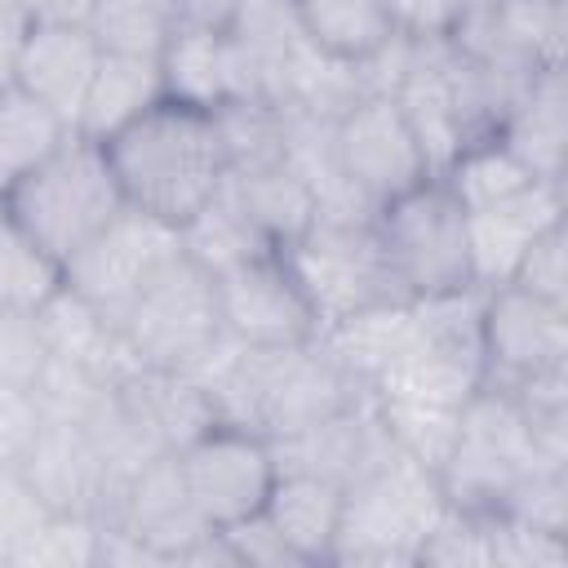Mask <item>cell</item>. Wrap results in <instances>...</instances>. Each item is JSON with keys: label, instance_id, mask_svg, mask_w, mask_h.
Segmentation results:
<instances>
[{"label": "cell", "instance_id": "cell-1", "mask_svg": "<svg viewBox=\"0 0 568 568\" xmlns=\"http://www.w3.org/2000/svg\"><path fill=\"white\" fill-rule=\"evenodd\" d=\"M102 151L124 191V204L169 226H182L191 213H200L226 182V155L213 111L178 102L169 93L138 120L115 129Z\"/></svg>", "mask_w": 568, "mask_h": 568}, {"label": "cell", "instance_id": "cell-2", "mask_svg": "<svg viewBox=\"0 0 568 568\" xmlns=\"http://www.w3.org/2000/svg\"><path fill=\"white\" fill-rule=\"evenodd\" d=\"M0 209L18 226H27L40 248L67 262L129 204H124V191L111 173L102 142L71 133L49 160H40L27 178H18L0 195Z\"/></svg>", "mask_w": 568, "mask_h": 568}, {"label": "cell", "instance_id": "cell-19", "mask_svg": "<svg viewBox=\"0 0 568 568\" xmlns=\"http://www.w3.org/2000/svg\"><path fill=\"white\" fill-rule=\"evenodd\" d=\"M36 324H40V337L49 346V359H67V364H80L89 373H98L102 382L120 386L129 373H138V355L129 351L124 333L98 311L89 306L75 288L58 284L40 306H36Z\"/></svg>", "mask_w": 568, "mask_h": 568}, {"label": "cell", "instance_id": "cell-4", "mask_svg": "<svg viewBox=\"0 0 568 568\" xmlns=\"http://www.w3.org/2000/svg\"><path fill=\"white\" fill-rule=\"evenodd\" d=\"M373 235L395 275V288L413 297H439L457 288H475L470 280V244H466V209L444 182V173L422 178L373 213Z\"/></svg>", "mask_w": 568, "mask_h": 568}, {"label": "cell", "instance_id": "cell-3", "mask_svg": "<svg viewBox=\"0 0 568 568\" xmlns=\"http://www.w3.org/2000/svg\"><path fill=\"white\" fill-rule=\"evenodd\" d=\"M448 510L439 475L399 448L346 484L328 564H417L426 532Z\"/></svg>", "mask_w": 568, "mask_h": 568}, {"label": "cell", "instance_id": "cell-41", "mask_svg": "<svg viewBox=\"0 0 568 568\" xmlns=\"http://www.w3.org/2000/svg\"><path fill=\"white\" fill-rule=\"evenodd\" d=\"M36 22H84L89 27V13H93V0H27Z\"/></svg>", "mask_w": 568, "mask_h": 568}, {"label": "cell", "instance_id": "cell-37", "mask_svg": "<svg viewBox=\"0 0 568 568\" xmlns=\"http://www.w3.org/2000/svg\"><path fill=\"white\" fill-rule=\"evenodd\" d=\"M506 284H519L537 297H550V302H564L568 297V266H564V217L550 222L519 257L515 275Z\"/></svg>", "mask_w": 568, "mask_h": 568}, {"label": "cell", "instance_id": "cell-30", "mask_svg": "<svg viewBox=\"0 0 568 568\" xmlns=\"http://www.w3.org/2000/svg\"><path fill=\"white\" fill-rule=\"evenodd\" d=\"M377 404V417L390 435V444L413 457L417 466L435 470L444 466L453 439H457V422H462V408H448V404H422V399H390V395H373Z\"/></svg>", "mask_w": 568, "mask_h": 568}, {"label": "cell", "instance_id": "cell-14", "mask_svg": "<svg viewBox=\"0 0 568 568\" xmlns=\"http://www.w3.org/2000/svg\"><path fill=\"white\" fill-rule=\"evenodd\" d=\"M164 93L204 111H217L240 98H262L257 67L248 49L235 40V31H204V27H178L160 53Z\"/></svg>", "mask_w": 568, "mask_h": 568}, {"label": "cell", "instance_id": "cell-9", "mask_svg": "<svg viewBox=\"0 0 568 568\" xmlns=\"http://www.w3.org/2000/svg\"><path fill=\"white\" fill-rule=\"evenodd\" d=\"M178 253H182L178 226H169L151 213H138V209H124L80 253H71L62 262V284L75 288L89 306H98L120 328V320L129 315L138 293Z\"/></svg>", "mask_w": 568, "mask_h": 568}, {"label": "cell", "instance_id": "cell-34", "mask_svg": "<svg viewBox=\"0 0 568 568\" xmlns=\"http://www.w3.org/2000/svg\"><path fill=\"white\" fill-rule=\"evenodd\" d=\"M49 515L53 510L31 488V479L18 466H0V564H18V555L36 541Z\"/></svg>", "mask_w": 568, "mask_h": 568}, {"label": "cell", "instance_id": "cell-8", "mask_svg": "<svg viewBox=\"0 0 568 568\" xmlns=\"http://www.w3.org/2000/svg\"><path fill=\"white\" fill-rule=\"evenodd\" d=\"M173 457H178L182 484L209 528H231V524L257 515L280 479L271 439L248 426H235V422H213L204 435H195Z\"/></svg>", "mask_w": 568, "mask_h": 568}, {"label": "cell", "instance_id": "cell-38", "mask_svg": "<svg viewBox=\"0 0 568 568\" xmlns=\"http://www.w3.org/2000/svg\"><path fill=\"white\" fill-rule=\"evenodd\" d=\"M44 417L31 390H9L0 386V466H18L27 448L36 444Z\"/></svg>", "mask_w": 568, "mask_h": 568}, {"label": "cell", "instance_id": "cell-16", "mask_svg": "<svg viewBox=\"0 0 568 568\" xmlns=\"http://www.w3.org/2000/svg\"><path fill=\"white\" fill-rule=\"evenodd\" d=\"M564 217V182H537L515 200L466 209V244H470V280L475 288H497L515 275L524 248Z\"/></svg>", "mask_w": 568, "mask_h": 568}, {"label": "cell", "instance_id": "cell-29", "mask_svg": "<svg viewBox=\"0 0 568 568\" xmlns=\"http://www.w3.org/2000/svg\"><path fill=\"white\" fill-rule=\"evenodd\" d=\"M444 182L453 186V195L462 200V209H488V204H501V200L524 195L528 186H537L546 178H537L501 138H484V142L466 146L444 169Z\"/></svg>", "mask_w": 568, "mask_h": 568}, {"label": "cell", "instance_id": "cell-25", "mask_svg": "<svg viewBox=\"0 0 568 568\" xmlns=\"http://www.w3.org/2000/svg\"><path fill=\"white\" fill-rule=\"evenodd\" d=\"M178 244L209 275H222V271H231L257 253H271V240L257 231V222L248 217V209L240 204V195L226 182L217 186V195L200 213H191L178 226Z\"/></svg>", "mask_w": 568, "mask_h": 568}, {"label": "cell", "instance_id": "cell-6", "mask_svg": "<svg viewBox=\"0 0 568 568\" xmlns=\"http://www.w3.org/2000/svg\"><path fill=\"white\" fill-rule=\"evenodd\" d=\"M120 333L146 368H195L222 337L213 275L195 266L186 253H178L138 293V302L120 320Z\"/></svg>", "mask_w": 568, "mask_h": 568}, {"label": "cell", "instance_id": "cell-32", "mask_svg": "<svg viewBox=\"0 0 568 568\" xmlns=\"http://www.w3.org/2000/svg\"><path fill=\"white\" fill-rule=\"evenodd\" d=\"M62 284V262L0 209V306L36 311Z\"/></svg>", "mask_w": 568, "mask_h": 568}, {"label": "cell", "instance_id": "cell-35", "mask_svg": "<svg viewBox=\"0 0 568 568\" xmlns=\"http://www.w3.org/2000/svg\"><path fill=\"white\" fill-rule=\"evenodd\" d=\"M49 364V346L40 337L36 311L0 306V386L31 390Z\"/></svg>", "mask_w": 568, "mask_h": 568}, {"label": "cell", "instance_id": "cell-26", "mask_svg": "<svg viewBox=\"0 0 568 568\" xmlns=\"http://www.w3.org/2000/svg\"><path fill=\"white\" fill-rule=\"evenodd\" d=\"M226 186L240 195V204L271 240V248H288L315 222V195L288 160L257 173H226Z\"/></svg>", "mask_w": 568, "mask_h": 568}, {"label": "cell", "instance_id": "cell-12", "mask_svg": "<svg viewBox=\"0 0 568 568\" xmlns=\"http://www.w3.org/2000/svg\"><path fill=\"white\" fill-rule=\"evenodd\" d=\"M213 288H217L222 333L244 346L280 351L320 337V315L280 248L213 275Z\"/></svg>", "mask_w": 568, "mask_h": 568}, {"label": "cell", "instance_id": "cell-21", "mask_svg": "<svg viewBox=\"0 0 568 568\" xmlns=\"http://www.w3.org/2000/svg\"><path fill=\"white\" fill-rule=\"evenodd\" d=\"M342 497H346V488L324 475L280 470L262 515L280 532V541L293 550L297 564H328L337 524H342Z\"/></svg>", "mask_w": 568, "mask_h": 568}, {"label": "cell", "instance_id": "cell-10", "mask_svg": "<svg viewBox=\"0 0 568 568\" xmlns=\"http://www.w3.org/2000/svg\"><path fill=\"white\" fill-rule=\"evenodd\" d=\"M333 160L346 178V186L377 213L399 191L417 186L435 169L426 164L399 102L390 93H364L355 98L328 129Z\"/></svg>", "mask_w": 568, "mask_h": 568}, {"label": "cell", "instance_id": "cell-5", "mask_svg": "<svg viewBox=\"0 0 568 568\" xmlns=\"http://www.w3.org/2000/svg\"><path fill=\"white\" fill-rule=\"evenodd\" d=\"M532 470H555V466L537 462L532 426L524 408L506 390L479 386L462 404L457 439L439 466V488L448 506L470 515H497Z\"/></svg>", "mask_w": 568, "mask_h": 568}, {"label": "cell", "instance_id": "cell-24", "mask_svg": "<svg viewBox=\"0 0 568 568\" xmlns=\"http://www.w3.org/2000/svg\"><path fill=\"white\" fill-rule=\"evenodd\" d=\"M164 98V75H160V58H142V53H106L89 80L84 106L75 115V133L106 142L115 129H124L129 120H138L151 102Z\"/></svg>", "mask_w": 568, "mask_h": 568}, {"label": "cell", "instance_id": "cell-22", "mask_svg": "<svg viewBox=\"0 0 568 568\" xmlns=\"http://www.w3.org/2000/svg\"><path fill=\"white\" fill-rule=\"evenodd\" d=\"M293 18L315 53L346 67H364L399 36L390 0H293Z\"/></svg>", "mask_w": 568, "mask_h": 568}, {"label": "cell", "instance_id": "cell-36", "mask_svg": "<svg viewBox=\"0 0 568 568\" xmlns=\"http://www.w3.org/2000/svg\"><path fill=\"white\" fill-rule=\"evenodd\" d=\"M488 541H493V564L510 568H555L568 564V537L532 528L510 515H488Z\"/></svg>", "mask_w": 568, "mask_h": 568}, {"label": "cell", "instance_id": "cell-13", "mask_svg": "<svg viewBox=\"0 0 568 568\" xmlns=\"http://www.w3.org/2000/svg\"><path fill=\"white\" fill-rule=\"evenodd\" d=\"M102 524L129 532L133 541H142L160 564H182L191 555V546H200L213 528L204 524V515L195 510L178 457L160 453L146 466H138L111 497Z\"/></svg>", "mask_w": 568, "mask_h": 568}, {"label": "cell", "instance_id": "cell-33", "mask_svg": "<svg viewBox=\"0 0 568 568\" xmlns=\"http://www.w3.org/2000/svg\"><path fill=\"white\" fill-rule=\"evenodd\" d=\"M102 550V519L80 510H53L36 541L18 555V564H53V568H84L98 564Z\"/></svg>", "mask_w": 568, "mask_h": 568}, {"label": "cell", "instance_id": "cell-31", "mask_svg": "<svg viewBox=\"0 0 568 568\" xmlns=\"http://www.w3.org/2000/svg\"><path fill=\"white\" fill-rule=\"evenodd\" d=\"M89 31L106 53L160 58L178 31V18L169 0H93Z\"/></svg>", "mask_w": 568, "mask_h": 568}, {"label": "cell", "instance_id": "cell-7", "mask_svg": "<svg viewBox=\"0 0 568 568\" xmlns=\"http://www.w3.org/2000/svg\"><path fill=\"white\" fill-rule=\"evenodd\" d=\"M302 280L320 328L377 306V302H408L395 288V275L382 257V244L368 222H342V217H315L306 235H297L288 248H280Z\"/></svg>", "mask_w": 568, "mask_h": 568}, {"label": "cell", "instance_id": "cell-15", "mask_svg": "<svg viewBox=\"0 0 568 568\" xmlns=\"http://www.w3.org/2000/svg\"><path fill=\"white\" fill-rule=\"evenodd\" d=\"M18 470L31 479V488L44 497L49 510H80V515H106L115 497V479L106 462L98 457L93 439L80 426L67 422H44Z\"/></svg>", "mask_w": 568, "mask_h": 568}, {"label": "cell", "instance_id": "cell-39", "mask_svg": "<svg viewBox=\"0 0 568 568\" xmlns=\"http://www.w3.org/2000/svg\"><path fill=\"white\" fill-rule=\"evenodd\" d=\"M31 27H36V13L27 0H0V89L13 84V71L27 49Z\"/></svg>", "mask_w": 568, "mask_h": 568}, {"label": "cell", "instance_id": "cell-17", "mask_svg": "<svg viewBox=\"0 0 568 568\" xmlns=\"http://www.w3.org/2000/svg\"><path fill=\"white\" fill-rule=\"evenodd\" d=\"M98 62H102V44L84 22H36L18 58L13 84L40 98L44 106H53L75 129Z\"/></svg>", "mask_w": 568, "mask_h": 568}, {"label": "cell", "instance_id": "cell-18", "mask_svg": "<svg viewBox=\"0 0 568 568\" xmlns=\"http://www.w3.org/2000/svg\"><path fill=\"white\" fill-rule=\"evenodd\" d=\"M115 395H120V408L129 413V422L138 426V435L155 453H178L217 422L209 390L191 373H178V368L142 364L138 373H129L115 386Z\"/></svg>", "mask_w": 568, "mask_h": 568}, {"label": "cell", "instance_id": "cell-20", "mask_svg": "<svg viewBox=\"0 0 568 568\" xmlns=\"http://www.w3.org/2000/svg\"><path fill=\"white\" fill-rule=\"evenodd\" d=\"M568 93H564V67L532 71L515 84L501 142L546 182H564V138H568Z\"/></svg>", "mask_w": 568, "mask_h": 568}, {"label": "cell", "instance_id": "cell-11", "mask_svg": "<svg viewBox=\"0 0 568 568\" xmlns=\"http://www.w3.org/2000/svg\"><path fill=\"white\" fill-rule=\"evenodd\" d=\"M479 386H524L546 373H568V306L537 297L519 284L484 288L479 306Z\"/></svg>", "mask_w": 568, "mask_h": 568}, {"label": "cell", "instance_id": "cell-28", "mask_svg": "<svg viewBox=\"0 0 568 568\" xmlns=\"http://www.w3.org/2000/svg\"><path fill=\"white\" fill-rule=\"evenodd\" d=\"M217 133H222V155H226V173H257V169H275L288 160V124H284V106H275L271 98H240L213 111Z\"/></svg>", "mask_w": 568, "mask_h": 568}, {"label": "cell", "instance_id": "cell-27", "mask_svg": "<svg viewBox=\"0 0 568 568\" xmlns=\"http://www.w3.org/2000/svg\"><path fill=\"white\" fill-rule=\"evenodd\" d=\"M71 133L75 129L53 106H44L18 84H4L0 89V195L18 178H27L40 160H49Z\"/></svg>", "mask_w": 568, "mask_h": 568}, {"label": "cell", "instance_id": "cell-40", "mask_svg": "<svg viewBox=\"0 0 568 568\" xmlns=\"http://www.w3.org/2000/svg\"><path fill=\"white\" fill-rule=\"evenodd\" d=\"M178 27H204V31H226L240 13L244 0H169Z\"/></svg>", "mask_w": 568, "mask_h": 568}, {"label": "cell", "instance_id": "cell-23", "mask_svg": "<svg viewBox=\"0 0 568 568\" xmlns=\"http://www.w3.org/2000/svg\"><path fill=\"white\" fill-rule=\"evenodd\" d=\"M413 337H417V306L413 302H377V306H364V311L320 328V346L368 390L408 351Z\"/></svg>", "mask_w": 568, "mask_h": 568}]
</instances>
